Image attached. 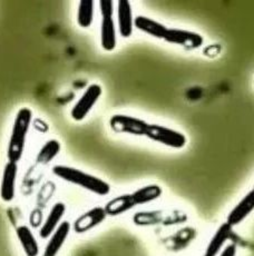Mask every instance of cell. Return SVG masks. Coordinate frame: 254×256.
Wrapping results in <instances>:
<instances>
[{
    "mask_svg": "<svg viewBox=\"0 0 254 256\" xmlns=\"http://www.w3.org/2000/svg\"><path fill=\"white\" fill-rule=\"evenodd\" d=\"M162 195V188L158 185H148L133 192L130 194H123L110 200L105 205V212L110 216H117L138 205H143L158 200Z\"/></svg>",
    "mask_w": 254,
    "mask_h": 256,
    "instance_id": "6da1fadb",
    "label": "cell"
},
{
    "mask_svg": "<svg viewBox=\"0 0 254 256\" xmlns=\"http://www.w3.org/2000/svg\"><path fill=\"white\" fill-rule=\"evenodd\" d=\"M52 173L60 180L68 182V183L74 184L82 187L88 192H92L96 195L104 196L110 192V186L107 182L100 180V177L85 173L75 167L66 166V165H56L54 166Z\"/></svg>",
    "mask_w": 254,
    "mask_h": 256,
    "instance_id": "7a4b0ae2",
    "label": "cell"
},
{
    "mask_svg": "<svg viewBox=\"0 0 254 256\" xmlns=\"http://www.w3.org/2000/svg\"><path fill=\"white\" fill-rule=\"evenodd\" d=\"M32 120V112L29 107H22L14 117L12 135L8 142V162L17 163L22 160L26 147V140Z\"/></svg>",
    "mask_w": 254,
    "mask_h": 256,
    "instance_id": "3957f363",
    "label": "cell"
},
{
    "mask_svg": "<svg viewBox=\"0 0 254 256\" xmlns=\"http://www.w3.org/2000/svg\"><path fill=\"white\" fill-rule=\"evenodd\" d=\"M145 136L150 140L160 142V144L175 150L183 148L188 142L186 136L180 132L156 124L148 125Z\"/></svg>",
    "mask_w": 254,
    "mask_h": 256,
    "instance_id": "277c9868",
    "label": "cell"
},
{
    "mask_svg": "<svg viewBox=\"0 0 254 256\" xmlns=\"http://www.w3.org/2000/svg\"><path fill=\"white\" fill-rule=\"evenodd\" d=\"M148 122L140 118L127 115H114L110 117V126L112 130L118 134H128L134 136H145Z\"/></svg>",
    "mask_w": 254,
    "mask_h": 256,
    "instance_id": "5b68a950",
    "label": "cell"
},
{
    "mask_svg": "<svg viewBox=\"0 0 254 256\" xmlns=\"http://www.w3.org/2000/svg\"><path fill=\"white\" fill-rule=\"evenodd\" d=\"M102 94V86L98 84H92L87 87L82 97L77 100L75 106L72 107L70 112L72 120L76 122H82V120H85L86 116L92 110V107L98 102Z\"/></svg>",
    "mask_w": 254,
    "mask_h": 256,
    "instance_id": "8992f818",
    "label": "cell"
},
{
    "mask_svg": "<svg viewBox=\"0 0 254 256\" xmlns=\"http://www.w3.org/2000/svg\"><path fill=\"white\" fill-rule=\"evenodd\" d=\"M164 40L186 49H196L202 46L203 37L198 32L183 30V29H168L165 34Z\"/></svg>",
    "mask_w": 254,
    "mask_h": 256,
    "instance_id": "52a82bcc",
    "label": "cell"
},
{
    "mask_svg": "<svg viewBox=\"0 0 254 256\" xmlns=\"http://www.w3.org/2000/svg\"><path fill=\"white\" fill-rule=\"evenodd\" d=\"M17 176L18 164L14 163V162H8L4 168L2 184H0V198L6 203H9L14 198Z\"/></svg>",
    "mask_w": 254,
    "mask_h": 256,
    "instance_id": "ba28073f",
    "label": "cell"
},
{
    "mask_svg": "<svg viewBox=\"0 0 254 256\" xmlns=\"http://www.w3.org/2000/svg\"><path fill=\"white\" fill-rule=\"evenodd\" d=\"M106 216L107 214L104 208H100V206L98 208H94L80 215V218L75 220L72 228H74V230L78 234L86 233L88 232V230L95 228L96 226L102 224L106 218Z\"/></svg>",
    "mask_w": 254,
    "mask_h": 256,
    "instance_id": "9c48e42d",
    "label": "cell"
},
{
    "mask_svg": "<svg viewBox=\"0 0 254 256\" xmlns=\"http://www.w3.org/2000/svg\"><path fill=\"white\" fill-rule=\"evenodd\" d=\"M117 22H118V30L123 38H128L133 34L134 19L132 12L130 2L128 0H120L117 2Z\"/></svg>",
    "mask_w": 254,
    "mask_h": 256,
    "instance_id": "30bf717a",
    "label": "cell"
},
{
    "mask_svg": "<svg viewBox=\"0 0 254 256\" xmlns=\"http://www.w3.org/2000/svg\"><path fill=\"white\" fill-rule=\"evenodd\" d=\"M254 210V192L251 190L244 196L243 200L234 208L230 214L226 223H228L231 228L241 224L248 215H250Z\"/></svg>",
    "mask_w": 254,
    "mask_h": 256,
    "instance_id": "8fae6325",
    "label": "cell"
},
{
    "mask_svg": "<svg viewBox=\"0 0 254 256\" xmlns=\"http://www.w3.org/2000/svg\"><path fill=\"white\" fill-rule=\"evenodd\" d=\"M70 223L67 220H64L60 224V226L56 228L55 232H54L50 236V242H48L45 253L44 255L45 256H56L60 250H62V245L65 244L66 240L70 235Z\"/></svg>",
    "mask_w": 254,
    "mask_h": 256,
    "instance_id": "7c38bea8",
    "label": "cell"
},
{
    "mask_svg": "<svg viewBox=\"0 0 254 256\" xmlns=\"http://www.w3.org/2000/svg\"><path fill=\"white\" fill-rule=\"evenodd\" d=\"M65 212L66 205L62 203V202H58V203L52 206L46 220L44 222L40 230H39V235H40L42 238H48L54 232H55L56 228L62 223L60 220L62 218V216L65 215Z\"/></svg>",
    "mask_w": 254,
    "mask_h": 256,
    "instance_id": "4fadbf2b",
    "label": "cell"
},
{
    "mask_svg": "<svg viewBox=\"0 0 254 256\" xmlns=\"http://www.w3.org/2000/svg\"><path fill=\"white\" fill-rule=\"evenodd\" d=\"M134 26L140 29V32L148 34L150 36L164 39L165 34L168 32V28H166L163 24L158 22H155L153 19L145 16H138L134 19Z\"/></svg>",
    "mask_w": 254,
    "mask_h": 256,
    "instance_id": "5bb4252c",
    "label": "cell"
},
{
    "mask_svg": "<svg viewBox=\"0 0 254 256\" xmlns=\"http://www.w3.org/2000/svg\"><path fill=\"white\" fill-rule=\"evenodd\" d=\"M16 234L25 254L27 256H38L39 245L32 232V230L26 225H22L17 228Z\"/></svg>",
    "mask_w": 254,
    "mask_h": 256,
    "instance_id": "9a60e30c",
    "label": "cell"
},
{
    "mask_svg": "<svg viewBox=\"0 0 254 256\" xmlns=\"http://www.w3.org/2000/svg\"><path fill=\"white\" fill-rule=\"evenodd\" d=\"M116 27L113 18H102L100 24V45L106 52L114 50L116 47Z\"/></svg>",
    "mask_w": 254,
    "mask_h": 256,
    "instance_id": "2e32d148",
    "label": "cell"
},
{
    "mask_svg": "<svg viewBox=\"0 0 254 256\" xmlns=\"http://www.w3.org/2000/svg\"><path fill=\"white\" fill-rule=\"evenodd\" d=\"M231 233H232V228L228 223H224L220 226L216 234L213 235V238H211V240H210L205 254L208 256H216L220 252H221L223 245L226 244Z\"/></svg>",
    "mask_w": 254,
    "mask_h": 256,
    "instance_id": "e0dca14e",
    "label": "cell"
},
{
    "mask_svg": "<svg viewBox=\"0 0 254 256\" xmlns=\"http://www.w3.org/2000/svg\"><path fill=\"white\" fill-rule=\"evenodd\" d=\"M94 20V2L82 0L78 4L77 22L82 28H88Z\"/></svg>",
    "mask_w": 254,
    "mask_h": 256,
    "instance_id": "ac0fdd59",
    "label": "cell"
},
{
    "mask_svg": "<svg viewBox=\"0 0 254 256\" xmlns=\"http://www.w3.org/2000/svg\"><path fill=\"white\" fill-rule=\"evenodd\" d=\"M60 150V142L56 140H48L38 152V155L36 157L37 163L40 165L50 164V162L58 155Z\"/></svg>",
    "mask_w": 254,
    "mask_h": 256,
    "instance_id": "d6986e66",
    "label": "cell"
},
{
    "mask_svg": "<svg viewBox=\"0 0 254 256\" xmlns=\"http://www.w3.org/2000/svg\"><path fill=\"white\" fill-rule=\"evenodd\" d=\"M100 14L102 18H113L114 14V4L115 2H112V0H100L98 2Z\"/></svg>",
    "mask_w": 254,
    "mask_h": 256,
    "instance_id": "ffe728a7",
    "label": "cell"
},
{
    "mask_svg": "<svg viewBox=\"0 0 254 256\" xmlns=\"http://www.w3.org/2000/svg\"><path fill=\"white\" fill-rule=\"evenodd\" d=\"M236 246L234 244L228 245L220 256H236Z\"/></svg>",
    "mask_w": 254,
    "mask_h": 256,
    "instance_id": "44dd1931",
    "label": "cell"
},
{
    "mask_svg": "<svg viewBox=\"0 0 254 256\" xmlns=\"http://www.w3.org/2000/svg\"><path fill=\"white\" fill-rule=\"evenodd\" d=\"M203 256H208V255H206V254H204V255H203Z\"/></svg>",
    "mask_w": 254,
    "mask_h": 256,
    "instance_id": "7402d4cb",
    "label": "cell"
},
{
    "mask_svg": "<svg viewBox=\"0 0 254 256\" xmlns=\"http://www.w3.org/2000/svg\"><path fill=\"white\" fill-rule=\"evenodd\" d=\"M42 256H45V255H42Z\"/></svg>",
    "mask_w": 254,
    "mask_h": 256,
    "instance_id": "603a6c76",
    "label": "cell"
}]
</instances>
